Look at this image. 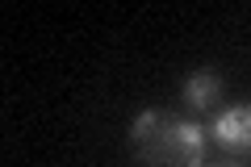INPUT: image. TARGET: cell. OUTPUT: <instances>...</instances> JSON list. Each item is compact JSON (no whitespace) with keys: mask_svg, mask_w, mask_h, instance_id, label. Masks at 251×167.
Instances as JSON below:
<instances>
[{"mask_svg":"<svg viewBox=\"0 0 251 167\" xmlns=\"http://www.w3.org/2000/svg\"><path fill=\"white\" fill-rule=\"evenodd\" d=\"M143 167H201V130L172 113H143L130 130Z\"/></svg>","mask_w":251,"mask_h":167,"instance_id":"obj_1","label":"cell"},{"mask_svg":"<svg viewBox=\"0 0 251 167\" xmlns=\"http://www.w3.org/2000/svg\"><path fill=\"white\" fill-rule=\"evenodd\" d=\"M214 138L222 146H234V150H251V109H230L226 117L214 121Z\"/></svg>","mask_w":251,"mask_h":167,"instance_id":"obj_2","label":"cell"},{"mask_svg":"<svg viewBox=\"0 0 251 167\" xmlns=\"http://www.w3.org/2000/svg\"><path fill=\"white\" fill-rule=\"evenodd\" d=\"M218 92H222V79L209 75V71H197V75L184 79V100L197 105V109H205L209 100H218Z\"/></svg>","mask_w":251,"mask_h":167,"instance_id":"obj_3","label":"cell"}]
</instances>
